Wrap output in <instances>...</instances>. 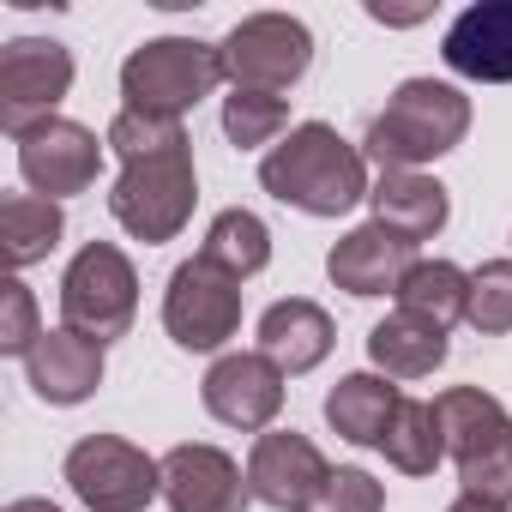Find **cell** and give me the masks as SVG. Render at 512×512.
Returning <instances> with one entry per match:
<instances>
[{"mask_svg":"<svg viewBox=\"0 0 512 512\" xmlns=\"http://www.w3.org/2000/svg\"><path fill=\"white\" fill-rule=\"evenodd\" d=\"M115 157H121V175H115V193H109V211L115 223L145 241V247H163L187 229L193 217V199H199V175H193V139L181 121H157V115H133L121 109L109 121V139H103Z\"/></svg>","mask_w":512,"mask_h":512,"instance_id":"obj_1","label":"cell"},{"mask_svg":"<svg viewBox=\"0 0 512 512\" xmlns=\"http://www.w3.org/2000/svg\"><path fill=\"white\" fill-rule=\"evenodd\" d=\"M260 187L290 205V211H308V217H344L356 211L374 187H368V157L326 121H302L290 127L284 145L266 151L260 163Z\"/></svg>","mask_w":512,"mask_h":512,"instance_id":"obj_2","label":"cell"},{"mask_svg":"<svg viewBox=\"0 0 512 512\" xmlns=\"http://www.w3.org/2000/svg\"><path fill=\"white\" fill-rule=\"evenodd\" d=\"M470 133V97L446 79H404L386 109L368 121V139H362V157L386 169H422L446 151H458Z\"/></svg>","mask_w":512,"mask_h":512,"instance_id":"obj_3","label":"cell"},{"mask_svg":"<svg viewBox=\"0 0 512 512\" xmlns=\"http://www.w3.org/2000/svg\"><path fill=\"white\" fill-rule=\"evenodd\" d=\"M440 428H446V452L458 464L464 494L512 506V416L494 392L482 386H446L434 398Z\"/></svg>","mask_w":512,"mask_h":512,"instance_id":"obj_4","label":"cell"},{"mask_svg":"<svg viewBox=\"0 0 512 512\" xmlns=\"http://www.w3.org/2000/svg\"><path fill=\"white\" fill-rule=\"evenodd\" d=\"M223 85V55L199 37H151L121 61V109L181 121L193 103H205Z\"/></svg>","mask_w":512,"mask_h":512,"instance_id":"obj_5","label":"cell"},{"mask_svg":"<svg viewBox=\"0 0 512 512\" xmlns=\"http://www.w3.org/2000/svg\"><path fill=\"white\" fill-rule=\"evenodd\" d=\"M61 320L103 350L133 332L139 320V272L115 241H85L61 278Z\"/></svg>","mask_w":512,"mask_h":512,"instance_id":"obj_6","label":"cell"},{"mask_svg":"<svg viewBox=\"0 0 512 512\" xmlns=\"http://www.w3.org/2000/svg\"><path fill=\"white\" fill-rule=\"evenodd\" d=\"M217 55H223V79L235 91L278 97V91L302 85V73L314 67V31L290 13H253L217 43Z\"/></svg>","mask_w":512,"mask_h":512,"instance_id":"obj_7","label":"cell"},{"mask_svg":"<svg viewBox=\"0 0 512 512\" xmlns=\"http://www.w3.org/2000/svg\"><path fill=\"white\" fill-rule=\"evenodd\" d=\"M163 332H169L181 350H193V356L223 350V344L241 332V284L193 253L187 266L169 272V290H163Z\"/></svg>","mask_w":512,"mask_h":512,"instance_id":"obj_8","label":"cell"},{"mask_svg":"<svg viewBox=\"0 0 512 512\" xmlns=\"http://www.w3.org/2000/svg\"><path fill=\"white\" fill-rule=\"evenodd\" d=\"M67 482L91 512H145L163 494V458H145L121 434H85L67 452Z\"/></svg>","mask_w":512,"mask_h":512,"instance_id":"obj_9","label":"cell"},{"mask_svg":"<svg viewBox=\"0 0 512 512\" xmlns=\"http://www.w3.org/2000/svg\"><path fill=\"white\" fill-rule=\"evenodd\" d=\"M73 91V49L55 37H13L0 49V127L13 139L61 109Z\"/></svg>","mask_w":512,"mask_h":512,"instance_id":"obj_10","label":"cell"},{"mask_svg":"<svg viewBox=\"0 0 512 512\" xmlns=\"http://www.w3.org/2000/svg\"><path fill=\"white\" fill-rule=\"evenodd\" d=\"M97 169H103L97 133L79 127V121H67V115H49L31 133H19V175H25V187L37 199H55L61 205L73 193H85L97 181Z\"/></svg>","mask_w":512,"mask_h":512,"instance_id":"obj_11","label":"cell"},{"mask_svg":"<svg viewBox=\"0 0 512 512\" xmlns=\"http://www.w3.org/2000/svg\"><path fill=\"white\" fill-rule=\"evenodd\" d=\"M199 398L205 410L223 422V428H241V434H260L278 422L284 410V368L260 350H229L205 368L199 380Z\"/></svg>","mask_w":512,"mask_h":512,"instance_id":"obj_12","label":"cell"},{"mask_svg":"<svg viewBox=\"0 0 512 512\" xmlns=\"http://www.w3.org/2000/svg\"><path fill=\"white\" fill-rule=\"evenodd\" d=\"M326 476H332V464L296 428H272V434L253 440V452H247V488H253V500H266L278 512H308L314 494L326 488Z\"/></svg>","mask_w":512,"mask_h":512,"instance_id":"obj_13","label":"cell"},{"mask_svg":"<svg viewBox=\"0 0 512 512\" xmlns=\"http://www.w3.org/2000/svg\"><path fill=\"white\" fill-rule=\"evenodd\" d=\"M163 500L169 512H247L253 488L223 446L187 440L163 452Z\"/></svg>","mask_w":512,"mask_h":512,"instance_id":"obj_14","label":"cell"},{"mask_svg":"<svg viewBox=\"0 0 512 512\" xmlns=\"http://www.w3.org/2000/svg\"><path fill=\"white\" fill-rule=\"evenodd\" d=\"M410 266H416V241H404L386 223H362L344 241H332V253H326V278L344 296H362V302L368 296H398Z\"/></svg>","mask_w":512,"mask_h":512,"instance_id":"obj_15","label":"cell"},{"mask_svg":"<svg viewBox=\"0 0 512 512\" xmlns=\"http://www.w3.org/2000/svg\"><path fill=\"white\" fill-rule=\"evenodd\" d=\"M446 67L476 85H512V0H476L446 25Z\"/></svg>","mask_w":512,"mask_h":512,"instance_id":"obj_16","label":"cell"},{"mask_svg":"<svg viewBox=\"0 0 512 512\" xmlns=\"http://www.w3.org/2000/svg\"><path fill=\"white\" fill-rule=\"evenodd\" d=\"M25 380L43 404H85L97 386H103V344L73 332V326H55L37 338V350L25 356Z\"/></svg>","mask_w":512,"mask_h":512,"instance_id":"obj_17","label":"cell"},{"mask_svg":"<svg viewBox=\"0 0 512 512\" xmlns=\"http://www.w3.org/2000/svg\"><path fill=\"white\" fill-rule=\"evenodd\" d=\"M332 344H338L332 314H326L320 302H308V296L272 302V308L260 314V356H272V362L284 368V380L320 368V362L332 356Z\"/></svg>","mask_w":512,"mask_h":512,"instance_id":"obj_18","label":"cell"},{"mask_svg":"<svg viewBox=\"0 0 512 512\" xmlns=\"http://www.w3.org/2000/svg\"><path fill=\"white\" fill-rule=\"evenodd\" d=\"M368 205H374V223L398 229L404 241H434V235L446 229V217H452L446 187H440L434 175H422V169H386V175L374 181Z\"/></svg>","mask_w":512,"mask_h":512,"instance_id":"obj_19","label":"cell"},{"mask_svg":"<svg viewBox=\"0 0 512 512\" xmlns=\"http://www.w3.org/2000/svg\"><path fill=\"white\" fill-rule=\"evenodd\" d=\"M61 235H67V217H61L55 199H37V193H7L0 199V260L13 272L43 266L61 247Z\"/></svg>","mask_w":512,"mask_h":512,"instance_id":"obj_20","label":"cell"},{"mask_svg":"<svg viewBox=\"0 0 512 512\" xmlns=\"http://www.w3.org/2000/svg\"><path fill=\"white\" fill-rule=\"evenodd\" d=\"M446 332L440 326H428V320H416V314H392V320H380L374 332H368V362L380 368V374H392V380H422V374H434L440 362H446Z\"/></svg>","mask_w":512,"mask_h":512,"instance_id":"obj_21","label":"cell"},{"mask_svg":"<svg viewBox=\"0 0 512 512\" xmlns=\"http://www.w3.org/2000/svg\"><path fill=\"white\" fill-rule=\"evenodd\" d=\"M392 410H398V386H386L380 374H344V380L326 392V422H332V434H344L350 446H380Z\"/></svg>","mask_w":512,"mask_h":512,"instance_id":"obj_22","label":"cell"},{"mask_svg":"<svg viewBox=\"0 0 512 512\" xmlns=\"http://www.w3.org/2000/svg\"><path fill=\"white\" fill-rule=\"evenodd\" d=\"M398 314H416V320L452 332L470 314V272H458L452 260H416L410 278L398 284Z\"/></svg>","mask_w":512,"mask_h":512,"instance_id":"obj_23","label":"cell"},{"mask_svg":"<svg viewBox=\"0 0 512 512\" xmlns=\"http://www.w3.org/2000/svg\"><path fill=\"white\" fill-rule=\"evenodd\" d=\"M199 260H211L217 272H229V278L241 284V278H253V272H266V266H272V229L253 217V211L229 205V211L211 217Z\"/></svg>","mask_w":512,"mask_h":512,"instance_id":"obj_24","label":"cell"},{"mask_svg":"<svg viewBox=\"0 0 512 512\" xmlns=\"http://www.w3.org/2000/svg\"><path fill=\"white\" fill-rule=\"evenodd\" d=\"M386 464L404 470V476H434V464L446 458V428H440V410L422 404V398H398L392 422H386V440H380Z\"/></svg>","mask_w":512,"mask_h":512,"instance_id":"obj_25","label":"cell"},{"mask_svg":"<svg viewBox=\"0 0 512 512\" xmlns=\"http://www.w3.org/2000/svg\"><path fill=\"white\" fill-rule=\"evenodd\" d=\"M290 127V103L266 97V91H229L223 97V139L235 151H260Z\"/></svg>","mask_w":512,"mask_h":512,"instance_id":"obj_26","label":"cell"},{"mask_svg":"<svg viewBox=\"0 0 512 512\" xmlns=\"http://www.w3.org/2000/svg\"><path fill=\"white\" fill-rule=\"evenodd\" d=\"M482 338H506L512 332V260H488L470 272V314H464Z\"/></svg>","mask_w":512,"mask_h":512,"instance_id":"obj_27","label":"cell"},{"mask_svg":"<svg viewBox=\"0 0 512 512\" xmlns=\"http://www.w3.org/2000/svg\"><path fill=\"white\" fill-rule=\"evenodd\" d=\"M37 338H43V326H37V296H31L19 278H7V284H0V356H31Z\"/></svg>","mask_w":512,"mask_h":512,"instance_id":"obj_28","label":"cell"},{"mask_svg":"<svg viewBox=\"0 0 512 512\" xmlns=\"http://www.w3.org/2000/svg\"><path fill=\"white\" fill-rule=\"evenodd\" d=\"M380 506H386V488L368 470H332L308 512H380Z\"/></svg>","mask_w":512,"mask_h":512,"instance_id":"obj_29","label":"cell"},{"mask_svg":"<svg viewBox=\"0 0 512 512\" xmlns=\"http://www.w3.org/2000/svg\"><path fill=\"white\" fill-rule=\"evenodd\" d=\"M446 512H512V506H494V500H476V494H458Z\"/></svg>","mask_w":512,"mask_h":512,"instance_id":"obj_30","label":"cell"},{"mask_svg":"<svg viewBox=\"0 0 512 512\" xmlns=\"http://www.w3.org/2000/svg\"><path fill=\"white\" fill-rule=\"evenodd\" d=\"M7 512H61V506H55V500H37V494H25V500H13Z\"/></svg>","mask_w":512,"mask_h":512,"instance_id":"obj_31","label":"cell"}]
</instances>
